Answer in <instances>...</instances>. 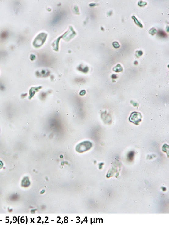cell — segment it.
<instances>
[{
    "instance_id": "2",
    "label": "cell",
    "mask_w": 169,
    "mask_h": 225,
    "mask_svg": "<svg viewBox=\"0 0 169 225\" xmlns=\"http://www.w3.org/2000/svg\"><path fill=\"white\" fill-rule=\"evenodd\" d=\"M46 38V34L41 33L38 35L34 40L33 45L35 47H39L42 45Z\"/></svg>"
},
{
    "instance_id": "1",
    "label": "cell",
    "mask_w": 169,
    "mask_h": 225,
    "mask_svg": "<svg viewBox=\"0 0 169 225\" xmlns=\"http://www.w3.org/2000/svg\"><path fill=\"white\" fill-rule=\"evenodd\" d=\"M92 147V144L90 142L85 141L78 144L76 149L78 152L81 153L90 149Z\"/></svg>"
},
{
    "instance_id": "5",
    "label": "cell",
    "mask_w": 169,
    "mask_h": 225,
    "mask_svg": "<svg viewBox=\"0 0 169 225\" xmlns=\"http://www.w3.org/2000/svg\"><path fill=\"white\" fill-rule=\"evenodd\" d=\"M134 156V153L133 152H130L128 155V158L130 161H132Z\"/></svg>"
},
{
    "instance_id": "3",
    "label": "cell",
    "mask_w": 169,
    "mask_h": 225,
    "mask_svg": "<svg viewBox=\"0 0 169 225\" xmlns=\"http://www.w3.org/2000/svg\"><path fill=\"white\" fill-rule=\"evenodd\" d=\"M141 115L139 113L134 112L132 114L130 117V120L136 125H138L141 121Z\"/></svg>"
},
{
    "instance_id": "6",
    "label": "cell",
    "mask_w": 169,
    "mask_h": 225,
    "mask_svg": "<svg viewBox=\"0 0 169 225\" xmlns=\"http://www.w3.org/2000/svg\"><path fill=\"white\" fill-rule=\"evenodd\" d=\"M133 17L134 18H132L134 19V20H135V21H137V22H136V24H138V25H139V26H140V27H142V25L141 24H140V23H139L138 21V20H137V19L136 18H135L134 16Z\"/></svg>"
},
{
    "instance_id": "7",
    "label": "cell",
    "mask_w": 169,
    "mask_h": 225,
    "mask_svg": "<svg viewBox=\"0 0 169 225\" xmlns=\"http://www.w3.org/2000/svg\"><path fill=\"white\" fill-rule=\"evenodd\" d=\"M44 192H45L44 190H43V191H41V194H43V193H44Z\"/></svg>"
},
{
    "instance_id": "4",
    "label": "cell",
    "mask_w": 169,
    "mask_h": 225,
    "mask_svg": "<svg viewBox=\"0 0 169 225\" xmlns=\"http://www.w3.org/2000/svg\"><path fill=\"white\" fill-rule=\"evenodd\" d=\"M158 34L159 36L162 37H165L167 36L166 34L164 31L161 30L159 31Z\"/></svg>"
}]
</instances>
